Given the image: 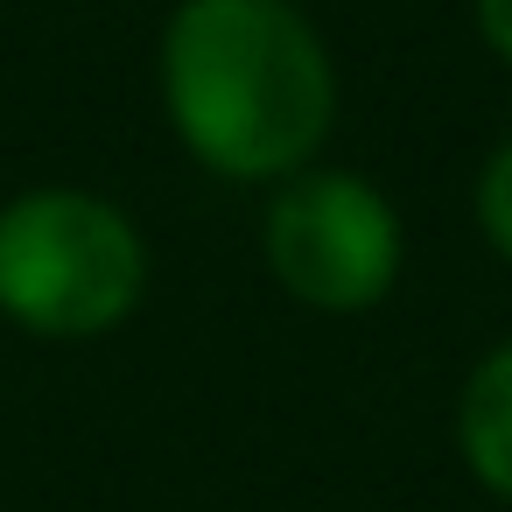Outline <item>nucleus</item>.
<instances>
[{"label":"nucleus","mask_w":512,"mask_h":512,"mask_svg":"<svg viewBox=\"0 0 512 512\" xmlns=\"http://www.w3.org/2000/svg\"><path fill=\"white\" fill-rule=\"evenodd\" d=\"M176 141L225 183L316 169L337 127V57L295 0H176L155 50Z\"/></svg>","instance_id":"f257e3e1"},{"label":"nucleus","mask_w":512,"mask_h":512,"mask_svg":"<svg viewBox=\"0 0 512 512\" xmlns=\"http://www.w3.org/2000/svg\"><path fill=\"white\" fill-rule=\"evenodd\" d=\"M148 295L141 225L78 183H43L0 204V316L43 344L113 337Z\"/></svg>","instance_id":"f03ea898"},{"label":"nucleus","mask_w":512,"mask_h":512,"mask_svg":"<svg viewBox=\"0 0 512 512\" xmlns=\"http://www.w3.org/2000/svg\"><path fill=\"white\" fill-rule=\"evenodd\" d=\"M470 15H477V36L484 50L512 71V0H470Z\"/></svg>","instance_id":"423d86ee"},{"label":"nucleus","mask_w":512,"mask_h":512,"mask_svg":"<svg viewBox=\"0 0 512 512\" xmlns=\"http://www.w3.org/2000/svg\"><path fill=\"white\" fill-rule=\"evenodd\" d=\"M456 456L477 491L512 505V337H498L456 393Z\"/></svg>","instance_id":"20e7f679"},{"label":"nucleus","mask_w":512,"mask_h":512,"mask_svg":"<svg viewBox=\"0 0 512 512\" xmlns=\"http://www.w3.org/2000/svg\"><path fill=\"white\" fill-rule=\"evenodd\" d=\"M470 211H477V232H484V246L512 267V134L484 155V169H477V190H470Z\"/></svg>","instance_id":"39448f33"},{"label":"nucleus","mask_w":512,"mask_h":512,"mask_svg":"<svg viewBox=\"0 0 512 512\" xmlns=\"http://www.w3.org/2000/svg\"><path fill=\"white\" fill-rule=\"evenodd\" d=\"M260 260L281 281V295H295L302 309L358 316L393 295L407 239H400V211L386 204L379 183L316 162V169L274 183V197L260 211Z\"/></svg>","instance_id":"7ed1b4c3"}]
</instances>
